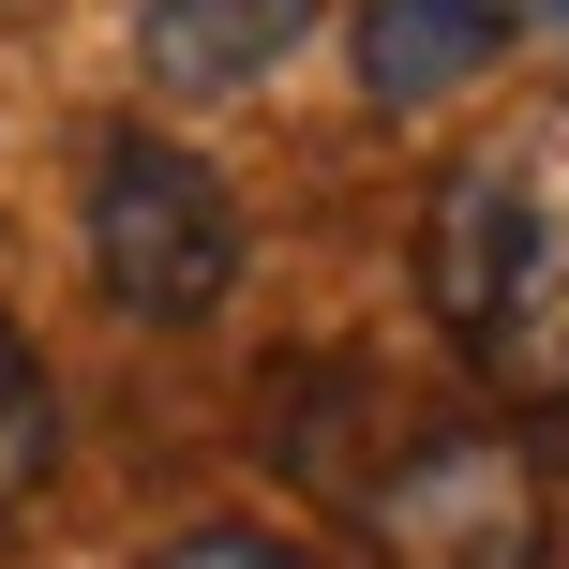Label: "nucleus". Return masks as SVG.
Listing matches in <instances>:
<instances>
[{
    "label": "nucleus",
    "mask_w": 569,
    "mask_h": 569,
    "mask_svg": "<svg viewBox=\"0 0 569 569\" xmlns=\"http://www.w3.org/2000/svg\"><path fill=\"white\" fill-rule=\"evenodd\" d=\"M360 540L390 569H540L555 555V495H540V465H525V435L420 420V435H390V465L360 480Z\"/></svg>",
    "instance_id": "nucleus-2"
},
{
    "label": "nucleus",
    "mask_w": 569,
    "mask_h": 569,
    "mask_svg": "<svg viewBox=\"0 0 569 569\" xmlns=\"http://www.w3.org/2000/svg\"><path fill=\"white\" fill-rule=\"evenodd\" d=\"M390 465V420H375V375L360 360H300L284 390V480H315L330 510H360V480Z\"/></svg>",
    "instance_id": "nucleus-7"
},
{
    "label": "nucleus",
    "mask_w": 569,
    "mask_h": 569,
    "mask_svg": "<svg viewBox=\"0 0 569 569\" xmlns=\"http://www.w3.org/2000/svg\"><path fill=\"white\" fill-rule=\"evenodd\" d=\"M256 270V226H240L226 166H196L180 136H106L90 150V284L136 330H196V315L240 300Z\"/></svg>",
    "instance_id": "nucleus-1"
},
{
    "label": "nucleus",
    "mask_w": 569,
    "mask_h": 569,
    "mask_svg": "<svg viewBox=\"0 0 569 569\" xmlns=\"http://www.w3.org/2000/svg\"><path fill=\"white\" fill-rule=\"evenodd\" d=\"M540 180H555V120H540V136L465 150V166L420 196V300H435V330H450V345H480L495 315H510L525 240H540Z\"/></svg>",
    "instance_id": "nucleus-3"
},
{
    "label": "nucleus",
    "mask_w": 569,
    "mask_h": 569,
    "mask_svg": "<svg viewBox=\"0 0 569 569\" xmlns=\"http://www.w3.org/2000/svg\"><path fill=\"white\" fill-rule=\"evenodd\" d=\"M510 30H525V0H360V90L390 120L465 106V90L510 60Z\"/></svg>",
    "instance_id": "nucleus-4"
},
{
    "label": "nucleus",
    "mask_w": 569,
    "mask_h": 569,
    "mask_svg": "<svg viewBox=\"0 0 569 569\" xmlns=\"http://www.w3.org/2000/svg\"><path fill=\"white\" fill-rule=\"evenodd\" d=\"M315 16L330 0H136V60L180 106H226V90H256L315 46Z\"/></svg>",
    "instance_id": "nucleus-5"
},
{
    "label": "nucleus",
    "mask_w": 569,
    "mask_h": 569,
    "mask_svg": "<svg viewBox=\"0 0 569 569\" xmlns=\"http://www.w3.org/2000/svg\"><path fill=\"white\" fill-rule=\"evenodd\" d=\"M150 569H315L284 525H180V540H150Z\"/></svg>",
    "instance_id": "nucleus-9"
},
{
    "label": "nucleus",
    "mask_w": 569,
    "mask_h": 569,
    "mask_svg": "<svg viewBox=\"0 0 569 569\" xmlns=\"http://www.w3.org/2000/svg\"><path fill=\"white\" fill-rule=\"evenodd\" d=\"M46 480H60V390H46V360H30V330L0 315V525Z\"/></svg>",
    "instance_id": "nucleus-8"
},
{
    "label": "nucleus",
    "mask_w": 569,
    "mask_h": 569,
    "mask_svg": "<svg viewBox=\"0 0 569 569\" xmlns=\"http://www.w3.org/2000/svg\"><path fill=\"white\" fill-rule=\"evenodd\" d=\"M465 360L495 375L510 405H569V120H555V180H540V240H525V284Z\"/></svg>",
    "instance_id": "nucleus-6"
}]
</instances>
